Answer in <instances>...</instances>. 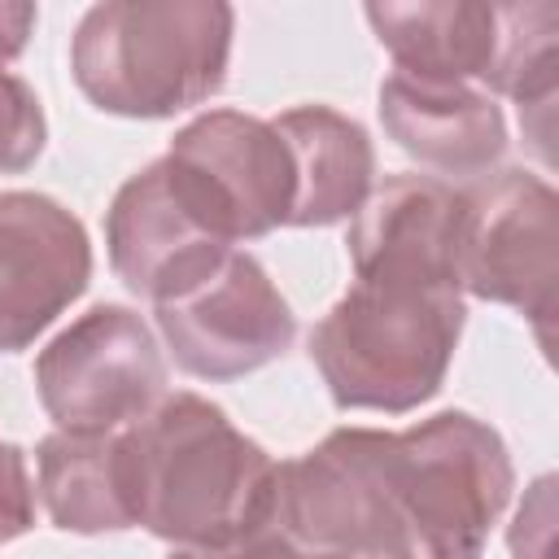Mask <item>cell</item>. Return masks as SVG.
Here are the masks:
<instances>
[{
	"label": "cell",
	"mask_w": 559,
	"mask_h": 559,
	"mask_svg": "<svg viewBox=\"0 0 559 559\" xmlns=\"http://www.w3.org/2000/svg\"><path fill=\"white\" fill-rule=\"evenodd\" d=\"M459 288L524 310L542 354L555 349V288H559V205L546 179L528 170H498L463 192Z\"/></svg>",
	"instance_id": "obj_7"
},
{
	"label": "cell",
	"mask_w": 559,
	"mask_h": 559,
	"mask_svg": "<svg viewBox=\"0 0 559 559\" xmlns=\"http://www.w3.org/2000/svg\"><path fill=\"white\" fill-rule=\"evenodd\" d=\"M515 559H555V480L542 476L511 528Z\"/></svg>",
	"instance_id": "obj_18"
},
{
	"label": "cell",
	"mask_w": 559,
	"mask_h": 559,
	"mask_svg": "<svg viewBox=\"0 0 559 559\" xmlns=\"http://www.w3.org/2000/svg\"><path fill=\"white\" fill-rule=\"evenodd\" d=\"M459 218H463V192L428 175H393L354 214V227H349L354 271L406 266V271H432L459 284V271H454Z\"/></svg>",
	"instance_id": "obj_13"
},
{
	"label": "cell",
	"mask_w": 559,
	"mask_h": 559,
	"mask_svg": "<svg viewBox=\"0 0 559 559\" xmlns=\"http://www.w3.org/2000/svg\"><path fill=\"white\" fill-rule=\"evenodd\" d=\"M170 559H323V555L297 546L280 524H262V528L218 542V546H179V550H170Z\"/></svg>",
	"instance_id": "obj_17"
},
{
	"label": "cell",
	"mask_w": 559,
	"mask_h": 559,
	"mask_svg": "<svg viewBox=\"0 0 559 559\" xmlns=\"http://www.w3.org/2000/svg\"><path fill=\"white\" fill-rule=\"evenodd\" d=\"M511 498L502 437L445 411L406 432L341 428L275 467V511L323 559H480Z\"/></svg>",
	"instance_id": "obj_1"
},
{
	"label": "cell",
	"mask_w": 559,
	"mask_h": 559,
	"mask_svg": "<svg viewBox=\"0 0 559 559\" xmlns=\"http://www.w3.org/2000/svg\"><path fill=\"white\" fill-rule=\"evenodd\" d=\"M183 214L218 245L266 236L293 218L297 170L275 122L214 109L188 122L157 157Z\"/></svg>",
	"instance_id": "obj_6"
},
{
	"label": "cell",
	"mask_w": 559,
	"mask_h": 559,
	"mask_svg": "<svg viewBox=\"0 0 559 559\" xmlns=\"http://www.w3.org/2000/svg\"><path fill=\"white\" fill-rule=\"evenodd\" d=\"M35 520V485L17 445L0 441V542H13Z\"/></svg>",
	"instance_id": "obj_19"
},
{
	"label": "cell",
	"mask_w": 559,
	"mask_h": 559,
	"mask_svg": "<svg viewBox=\"0 0 559 559\" xmlns=\"http://www.w3.org/2000/svg\"><path fill=\"white\" fill-rule=\"evenodd\" d=\"M380 118L397 148L450 179H480L507 153V122L472 83H424L393 70L380 83Z\"/></svg>",
	"instance_id": "obj_12"
},
{
	"label": "cell",
	"mask_w": 559,
	"mask_h": 559,
	"mask_svg": "<svg viewBox=\"0 0 559 559\" xmlns=\"http://www.w3.org/2000/svg\"><path fill=\"white\" fill-rule=\"evenodd\" d=\"M105 236L118 280L153 306L192 288L231 253V245H218L183 214L162 175V162L144 166L118 188Z\"/></svg>",
	"instance_id": "obj_11"
},
{
	"label": "cell",
	"mask_w": 559,
	"mask_h": 559,
	"mask_svg": "<svg viewBox=\"0 0 559 559\" xmlns=\"http://www.w3.org/2000/svg\"><path fill=\"white\" fill-rule=\"evenodd\" d=\"M271 122L280 127L297 170V205L288 223L328 227L358 214L376 170L367 131L328 105H297Z\"/></svg>",
	"instance_id": "obj_14"
},
{
	"label": "cell",
	"mask_w": 559,
	"mask_h": 559,
	"mask_svg": "<svg viewBox=\"0 0 559 559\" xmlns=\"http://www.w3.org/2000/svg\"><path fill=\"white\" fill-rule=\"evenodd\" d=\"M92 275L83 223L44 192L0 197V354L31 345Z\"/></svg>",
	"instance_id": "obj_10"
},
{
	"label": "cell",
	"mask_w": 559,
	"mask_h": 559,
	"mask_svg": "<svg viewBox=\"0 0 559 559\" xmlns=\"http://www.w3.org/2000/svg\"><path fill=\"white\" fill-rule=\"evenodd\" d=\"M35 384L61 432H118L162 402L166 362L135 310L96 306L35 358Z\"/></svg>",
	"instance_id": "obj_8"
},
{
	"label": "cell",
	"mask_w": 559,
	"mask_h": 559,
	"mask_svg": "<svg viewBox=\"0 0 559 559\" xmlns=\"http://www.w3.org/2000/svg\"><path fill=\"white\" fill-rule=\"evenodd\" d=\"M44 148L39 96L9 70H0V175L26 170Z\"/></svg>",
	"instance_id": "obj_16"
},
{
	"label": "cell",
	"mask_w": 559,
	"mask_h": 559,
	"mask_svg": "<svg viewBox=\"0 0 559 559\" xmlns=\"http://www.w3.org/2000/svg\"><path fill=\"white\" fill-rule=\"evenodd\" d=\"M157 328L188 376L231 380L280 358L297 323L271 275L231 249L205 280L157 301Z\"/></svg>",
	"instance_id": "obj_9"
},
{
	"label": "cell",
	"mask_w": 559,
	"mask_h": 559,
	"mask_svg": "<svg viewBox=\"0 0 559 559\" xmlns=\"http://www.w3.org/2000/svg\"><path fill=\"white\" fill-rule=\"evenodd\" d=\"M310 332V358L345 411L428 402L463 332V288L432 271L371 266Z\"/></svg>",
	"instance_id": "obj_3"
},
{
	"label": "cell",
	"mask_w": 559,
	"mask_h": 559,
	"mask_svg": "<svg viewBox=\"0 0 559 559\" xmlns=\"http://www.w3.org/2000/svg\"><path fill=\"white\" fill-rule=\"evenodd\" d=\"M376 39L397 74L424 83H485L507 92L520 114L555 109L559 4H367Z\"/></svg>",
	"instance_id": "obj_5"
},
{
	"label": "cell",
	"mask_w": 559,
	"mask_h": 559,
	"mask_svg": "<svg viewBox=\"0 0 559 559\" xmlns=\"http://www.w3.org/2000/svg\"><path fill=\"white\" fill-rule=\"evenodd\" d=\"M39 498L66 533L131 528L127 467L118 432H52L39 441Z\"/></svg>",
	"instance_id": "obj_15"
},
{
	"label": "cell",
	"mask_w": 559,
	"mask_h": 559,
	"mask_svg": "<svg viewBox=\"0 0 559 559\" xmlns=\"http://www.w3.org/2000/svg\"><path fill=\"white\" fill-rule=\"evenodd\" d=\"M31 26H35V4H0V61L26 48Z\"/></svg>",
	"instance_id": "obj_20"
},
{
	"label": "cell",
	"mask_w": 559,
	"mask_h": 559,
	"mask_svg": "<svg viewBox=\"0 0 559 559\" xmlns=\"http://www.w3.org/2000/svg\"><path fill=\"white\" fill-rule=\"evenodd\" d=\"M131 524L179 546H218L271 524L275 467L258 441L197 397H162L144 419L118 428Z\"/></svg>",
	"instance_id": "obj_2"
},
{
	"label": "cell",
	"mask_w": 559,
	"mask_h": 559,
	"mask_svg": "<svg viewBox=\"0 0 559 559\" xmlns=\"http://www.w3.org/2000/svg\"><path fill=\"white\" fill-rule=\"evenodd\" d=\"M231 9L214 0H109L83 13L70 70L83 96L122 118H166L223 87Z\"/></svg>",
	"instance_id": "obj_4"
}]
</instances>
